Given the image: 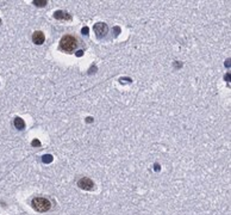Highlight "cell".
I'll use <instances>...</instances> for the list:
<instances>
[{"label": "cell", "instance_id": "1", "mask_svg": "<svg viewBox=\"0 0 231 215\" xmlns=\"http://www.w3.org/2000/svg\"><path fill=\"white\" fill-rule=\"evenodd\" d=\"M77 47V42H76V38L70 36V35H66L61 38L60 41V48L66 51V53H72L76 49Z\"/></svg>", "mask_w": 231, "mask_h": 215}, {"label": "cell", "instance_id": "2", "mask_svg": "<svg viewBox=\"0 0 231 215\" xmlns=\"http://www.w3.org/2000/svg\"><path fill=\"white\" fill-rule=\"evenodd\" d=\"M31 204H32L34 209L39 213L48 211L51 208V202L45 197H34L31 201Z\"/></svg>", "mask_w": 231, "mask_h": 215}, {"label": "cell", "instance_id": "3", "mask_svg": "<svg viewBox=\"0 0 231 215\" xmlns=\"http://www.w3.org/2000/svg\"><path fill=\"white\" fill-rule=\"evenodd\" d=\"M77 187L80 189H83V190H92L94 188V182L91 179V178H87V177H83L81 179H79L77 182Z\"/></svg>", "mask_w": 231, "mask_h": 215}, {"label": "cell", "instance_id": "4", "mask_svg": "<svg viewBox=\"0 0 231 215\" xmlns=\"http://www.w3.org/2000/svg\"><path fill=\"white\" fill-rule=\"evenodd\" d=\"M107 31H108V28H107V25L105 23H97L94 25V33H95V35L99 38L105 36L107 34Z\"/></svg>", "mask_w": 231, "mask_h": 215}, {"label": "cell", "instance_id": "5", "mask_svg": "<svg viewBox=\"0 0 231 215\" xmlns=\"http://www.w3.org/2000/svg\"><path fill=\"white\" fill-rule=\"evenodd\" d=\"M44 40H45V36H44V34L42 33V31H36V33H34V35H32V41H34V43L35 44H43V42H44Z\"/></svg>", "mask_w": 231, "mask_h": 215}, {"label": "cell", "instance_id": "6", "mask_svg": "<svg viewBox=\"0 0 231 215\" xmlns=\"http://www.w3.org/2000/svg\"><path fill=\"white\" fill-rule=\"evenodd\" d=\"M54 17L59 20H72V16L65 11H56L54 13Z\"/></svg>", "mask_w": 231, "mask_h": 215}, {"label": "cell", "instance_id": "7", "mask_svg": "<svg viewBox=\"0 0 231 215\" xmlns=\"http://www.w3.org/2000/svg\"><path fill=\"white\" fill-rule=\"evenodd\" d=\"M13 125H14V127H16L17 129H19V130H22V129L25 128V122H24V119L20 118V117H16V118H14Z\"/></svg>", "mask_w": 231, "mask_h": 215}, {"label": "cell", "instance_id": "8", "mask_svg": "<svg viewBox=\"0 0 231 215\" xmlns=\"http://www.w3.org/2000/svg\"><path fill=\"white\" fill-rule=\"evenodd\" d=\"M42 160H43V163H44V164H49V163H51V161L54 160V158H52V156H51V154H47V156H44V157H43V159H42Z\"/></svg>", "mask_w": 231, "mask_h": 215}, {"label": "cell", "instance_id": "9", "mask_svg": "<svg viewBox=\"0 0 231 215\" xmlns=\"http://www.w3.org/2000/svg\"><path fill=\"white\" fill-rule=\"evenodd\" d=\"M34 4H35L36 6H38V7H43V6L47 5V1H45V0H35Z\"/></svg>", "mask_w": 231, "mask_h": 215}, {"label": "cell", "instance_id": "10", "mask_svg": "<svg viewBox=\"0 0 231 215\" xmlns=\"http://www.w3.org/2000/svg\"><path fill=\"white\" fill-rule=\"evenodd\" d=\"M31 145H32L34 147H36V146H41V142H39V140H36V139H35V140L31 142Z\"/></svg>", "mask_w": 231, "mask_h": 215}, {"label": "cell", "instance_id": "11", "mask_svg": "<svg viewBox=\"0 0 231 215\" xmlns=\"http://www.w3.org/2000/svg\"><path fill=\"white\" fill-rule=\"evenodd\" d=\"M88 30H90V29H88L87 26H85V28H82L81 31H82V34H83V35H88Z\"/></svg>", "mask_w": 231, "mask_h": 215}, {"label": "cell", "instance_id": "12", "mask_svg": "<svg viewBox=\"0 0 231 215\" xmlns=\"http://www.w3.org/2000/svg\"><path fill=\"white\" fill-rule=\"evenodd\" d=\"M154 167H155V169H154L155 171H160V165H159V164H155Z\"/></svg>", "mask_w": 231, "mask_h": 215}, {"label": "cell", "instance_id": "13", "mask_svg": "<svg viewBox=\"0 0 231 215\" xmlns=\"http://www.w3.org/2000/svg\"><path fill=\"white\" fill-rule=\"evenodd\" d=\"M92 119H93L92 117H87V118H86V121H87L88 123H91V122H92Z\"/></svg>", "mask_w": 231, "mask_h": 215}, {"label": "cell", "instance_id": "14", "mask_svg": "<svg viewBox=\"0 0 231 215\" xmlns=\"http://www.w3.org/2000/svg\"><path fill=\"white\" fill-rule=\"evenodd\" d=\"M81 55H82V50H79L77 51V56H81Z\"/></svg>", "mask_w": 231, "mask_h": 215}, {"label": "cell", "instance_id": "15", "mask_svg": "<svg viewBox=\"0 0 231 215\" xmlns=\"http://www.w3.org/2000/svg\"><path fill=\"white\" fill-rule=\"evenodd\" d=\"M0 24H1V19H0Z\"/></svg>", "mask_w": 231, "mask_h": 215}]
</instances>
